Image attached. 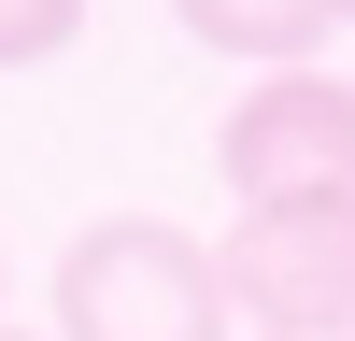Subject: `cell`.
<instances>
[{
	"label": "cell",
	"mask_w": 355,
	"mask_h": 341,
	"mask_svg": "<svg viewBox=\"0 0 355 341\" xmlns=\"http://www.w3.org/2000/svg\"><path fill=\"white\" fill-rule=\"evenodd\" d=\"M171 15H185V43L242 57V71H299L327 43V0H171Z\"/></svg>",
	"instance_id": "277c9868"
},
{
	"label": "cell",
	"mask_w": 355,
	"mask_h": 341,
	"mask_svg": "<svg viewBox=\"0 0 355 341\" xmlns=\"http://www.w3.org/2000/svg\"><path fill=\"white\" fill-rule=\"evenodd\" d=\"M85 0H0V71H43V57H71Z\"/></svg>",
	"instance_id": "5b68a950"
},
{
	"label": "cell",
	"mask_w": 355,
	"mask_h": 341,
	"mask_svg": "<svg viewBox=\"0 0 355 341\" xmlns=\"http://www.w3.org/2000/svg\"><path fill=\"white\" fill-rule=\"evenodd\" d=\"M214 270H227V313H242L256 341H341V327H355V199L227 213Z\"/></svg>",
	"instance_id": "7a4b0ae2"
},
{
	"label": "cell",
	"mask_w": 355,
	"mask_h": 341,
	"mask_svg": "<svg viewBox=\"0 0 355 341\" xmlns=\"http://www.w3.org/2000/svg\"><path fill=\"white\" fill-rule=\"evenodd\" d=\"M227 270L171 213H85L57 256V341H227Z\"/></svg>",
	"instance_id": "6da1fadb"
},
{
	"label": "cell",
	"mask_w": 355,
	"mask_h": 341,
	"mask_svg": "<svg viewBox=\"0 0 355 341\" xmlns=\"http://www.w3.org/2000/svg\"><path fill=\"white\" fill-rule=\"evenodd\" d=\"M0 299H15V256H0Z\"/></svg>",
	"instance_id": "8992f818"
},
{
	"label": "cell",
	"mask_w": 355,
	"mask_h": 341,
	"mask_svg": "<svg viewBox=\"0 0 355 341\" xmlns=\"http://www.w3.org/2000/svg\"><path fill=\"white\" fill-rule=\"evenodd\" d=\"M341 15H355V0H327V28H341Z\"/></svg>",
	"instance_id": "52a82bcc"
},
{
	"label": "cell",
	"mask_w": 355,
	"mask_h": 341,
	"mask_svg": "<svg viewBox=\"0 0 355 341\" xmlns=\"http://www.w3.org/2000/svg\"><path fill=\"white\" fill-rule=\"evenodd\" d=\"M0 341H28V327H0Z\"/></svg>",
	"instance_id": "ba28073f"
},
{
	"label": "cell",
	"mask_w": 355,
	"mask_h": 341,
	"mask_svg": "<svg viewBox=\"0 0 355 341\" xmlns=\"http://www.w3.org/2000/svg\"><path fill=\"white\" fill-rule=\"evenodd\" d=\"M341 341H355V327H341Z\"/></svg>",
	"instance_id": "9c48e42d"
},
{
	"label": "cell",
	"mask_w": 355,
	"mask_h": 341,
	"mask_svg": "<svg viewBox=\"0 0 355 341\" xmlns=\"http://www.w3.org/2000/svg\"><path fill=\"white\" fill-rule=\"evenodd\" d=\"M214 170L242 213H270V199H355V85L341 71H256L242 100H227L214 128Z\"/></svg>",
	"instance_id": "3957f363"
}]
</instances>
